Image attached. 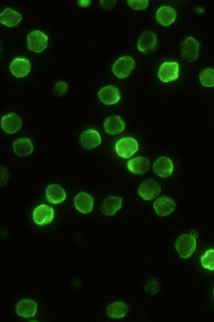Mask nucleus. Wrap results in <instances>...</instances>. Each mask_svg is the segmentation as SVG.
I'll return each instance as SVG.
<instances>
[{"label": "nucleus", "instance_id": "1", "mask_svg": "<svg viewBox=\"0 0 214 322\" xmlns=\"http://www.w3.org/2000/svg\"><path fill=\"white\" fill-rule=\"evenodd\" d=\"M175 248L180 257L182 258H190L197 248L196 237L191 234L181 235L175 242Z\"/></svg>", "mask_w": 214, "mask_h": 322}, {"label": "nucleus", "instance_id": "2", "mask_svg": "<svg viewBox=\"0 0 214 322\" xmlns=\"http://www.w3.org/2000/svg\"><path fill=\"white\" fill-rule=\"evenodd\" d=\"M135 63L133 59L130 56H124L118 59L113 65L112 70L113 74L120 79H125L129 76L133 70L135 69Z\"/></svg>", "mask_w": 214, "mask_h": 322}, {"label": "nucleus", "instance_id": "3", "mask_svg": "<svg viewBox=\"0 0 214 322\" xmlns=\"http://www.w3.org/2000/svg\"><path fill=\"white\" fill-rule=\"evenodd\" d=\"M138 149L137 142L132 137L122 138L115 144L116 153L124 158L131 157Z\"/></svg>", "mask_w": 214, "mask_h": 322}, {"label": "nucleus", "instance_id": "4", "mask_svg": "<svg viewBox=\"0 0 214 322\" xmlns=\"http://www.w3.org/2000/svg\"><path fill=\"white\" fill-rule=\"evenodd\" d=\"M49 37L40 31L31 32L27 36L28 49L31 51L40 53L46 49Z\"/></svg>", "mask_w": 214, "mask_h": 322}, {"label": "nucleus", "instance_id": "5", "mask_svg": "<svg viewBox=\"0 0 214 322\" xmlns=\"http://www.w3.org/2000/svg\"><path fill=\"white\" fill-rule=\"evenodd\" d=\"M158 47V40L156 34L152 30H147L140 35L138 42V51L143 54L153 53Z\"/></svg>", "mask_w": 214, "mask_h": 322}, {"label": "nucleus", "instance_id": "6", "mask_svg": "<svg viewBox=\"0 0 214 322\" xmlns=\"http://www.w3.org/2000/svg\"><path fill=\"white\" fill-rule=\"evenodd\" d=\"M179 76V65L174 62H166L159 67L158 77L163 83L177 80Z\"/></svg>", "mask_w": 214, "mask_h": 322}, {"label": "nucleus", "instance_id": "7", "mask_svg": "<svg viewBox=\"0 0 214 322\" xmlns=\"http://www.w3.org/2000/svg\"><path fill=\"white\" fill-rule=\"evenodd\" d=\"M199 43L194 38L188 37L184 40L181 46V54L186 60L195 62L199 56Z\"/></svg>", "mask_w": 214, "mask_h": 322}, {"label": "nucleus", "instance_id": "8", "mask_svg": "<svg viewBox=\"0 0 214 322\" xmlns=\"http://www.w3.org/2000/svg\"><path fill=\"white\" fill-rule=\"evenodd\" d=\"M54 217L53 208L46 205L38 206L34 211L33 219L35 223L39 226H44L51 223Z\"/></svg>", "mask_w": 214, "mask_h": 322}, {"label": "nucleus", "instance_id": "9", "mask_svg": "<svg viewBox=\"0 0 214 322\" xmlns=\"http://www.w3.org/2000/svg\"><path fill=\"white\" fill-rule=\"evenodd\" d=\"M161 191L160 185L154 180L145 181L140 186L138 194L145 200H152L156 198Z\"/></svg>", "mask_w": 214, "mask_h": 322}, {"label": "nucleus", "instance_id": "10", "mask_svg": "<svg viewBox=\"0 0 214 322\" xmlns=\"http://www.w3.org/2000/svg\"><path fill=\"white\" fill-rule=\"evenodd\" d=\"M31 70L30 61L25 58H15L10 65L11 73L17 78L27 77L30 73Z\"/></svg>", "mask_w": 214, "mask_h": 322}, {"label": "nucleus", "instance_id": "11", "mask_svg": "<svg viewBox=\"0 0 214 322\" xmlns=\"http://www.w3.org/2000/svg\"><path fill=\"white\" fill-rule=\"evenodd\" d=\"M176 207L175 201L167 196H162L156 199L154 204L155 212L159 217L167 216L174 212Z\"/></svg>", "mask_w": 214, "mask_h": 322}, {"label": "nucleus", "instance_id": "12", "mask_svg": "<svg viewBox=\"0 0 214 322\" xmlns=\"http://www.w3.org/2000/svg\"><path fill=\"white\" fill-rule=\"evenodd\" d=\"M2 128L8 134H13L19 131L22 126V120L19 116L11 113L2 118Z\"/></svg>", "mask_w": 214, "mask_h": 322}, {"label": "nucleus", "instance_id": "13", "mask_svg": "<svg viewBox=\"0 0 214 322\" xmlns=\"http://www.w3.org/2000/svg\"><path fill=\"white\" fill-rule=\"evenodd\" d=\"M99 97L102 103L108 105L117 103L122 98L120 90L113 85L107 86L100 89Z\"/></svg>", "mask_w": 214, "mask_h": 322}, {"label": "nucleus", "instance_id": "14", "mask_svg": "<svg viewBox=\"0 0 214 322\" xmlns=\"http://www.w3.org/2000/svg\"><path fill=\"white\" fill-rule=\"evenodd\" d=\"M82 146L86 149H93L101 144V137L99 131L89 129L83 131L80 137Z\"/></svg>", "mask_w": 214, "mask_h": 322}, {"label": "nucleus", "instance_id": "15", "mask_svg": "<svg viewBox=\"0 0 214 322\" xmlns=\"http://www.w3.org/2000/svg\"><path fill=\"white\" fill-rule=\"evenodd\" d=\"M174 164L170 158L166 156H161L155 162L153 166V170L155 174L157 175L167 178L172 175L174 172Z\"/></svg>", "mask_w": 214, "mask_h": 322}, {"label": "nucleus", "instance_id": "16", "mask_svg": "<svg viewBox=\"0 0 214 322\" xmlns=\"http://www.w3.org/2000/svg\"><path fill=\"white\" fill-rule=\"evenodd\" d=\"M75 208L83 214H88L94 207V198L86 193H79L75 199Z\"/></svg>", "mask_w": 214, "mask_h": 322}, {"label": "nucleus", "instance_id": "17", "mask_svg": "<svg viewBox=\"0 0 214 322\" xmlns=\"http://www.w3.org/2000/svg\"><path fill=\"white\" fill-rule=\"evenodd\" d=\"M16 312L19 316L25 318L34 317L37 312V304L31 299H23L17 304Z\"/></svg>", "mask_w": 214, "mask_h": 322}, {"label": "nucleus", "instance_id": "18", "mask_svg": "<svg viewBox=\"0 0 214 322\" xmlns=\"http://www.w3.org/2000/svg\"><path fill=\"white\" fill-rule=\"evenodd\" d=\"M176 11L170 6L161 7L156 13L157 21L165 27L172 25L176 19Z\"/></svg>", "mask_w": 214, "mask_h": 322}, {"label": "nucleus", "instance_id": "19", "mask_svg": "<svg viewBox=\"0 0 214 322\" xmlns=\"http://www.w3.org/2000/svg\"><path fill=\"white\" fill-rule=\"evenodd\" d=\"M104 126L108 134L117 135L124 131L125 124L120 117L111 116L106 120Z\"/></svg>", "mask_w": 214, "mask_h": 322}, {"label": "nucleus", "instance_id": "20", "mask_svg": "<svg viewBox=\"0 0 214 322\" xmlns=\"http://www.w3.org/2000/svg\"><path fill=\"white\" fill-rule=\"evenodd\" d=\"M127 167L130 172L135 174H143L149 171L150 160L144 156H138L130 160L127 163Z\"/></svg>", "mask_w": 214, "mask_h": 322}, {"label": "nucleus", "instance_id": "21", "mask_svg": "<svg viewBox=\"0 0 214 322\" xmlns=\"http://www.w3.org/2000/svg\"><path fill=\"white\" fill-rule=\"evenodd\" d=\"M122 198L117 196H110L104 201L101 211L104 215L113 216L118 210L122 208Z\"/></svg>", "mask_w": 214, "mask_h": 322}, {"label": "nucleus", "instance_id": "22", "mask_svg": "<svg viewBox=\"0 0 214 322\" xmlns=\"http://www.w3.org/2000/svg\"><path fill=\"white\" fill-rule=\"evenodd\" d=\"M22 20V15L11 8H7L0 14V21L8 27L17 26Z\"/></svg>", "mask_w": 214, "mask_h": 322}, {"label": "nucleus", "instance_id": "23", "mask_svg": "<svg viewBox=\"0 0 214 322\" xmlns=\"http://www.w3.org/2000/svg\"><path fill=\"white\" fill-rule=\"evenodd\" d=\"M45 194L49 202L53 204L61 203L66 198L64 190L58 185L49 186L47 188Z\"/></svg>", "mask_w": 214, "mask_h": 322}, {"label": "nucleus", "instance_id": "24", "mask_svg": "<svg viewBox=\"0 0 214 322\" xmlns=\"http://www.w3.org/2000/svg\"><path fill=\"white\" fill-rule=\"evenodd\" d=\"M13 147L15 154L20 156L30 155L34 150L33 143L29 138H20L16 140Z\"/></svg>", "mask_w": 214, "mask_h": 322}, {"label": "nucleus", "instance_id": "25", "mask_svg": "<svg viewBox=\"0 0 214 322\" xmlns=\"http://www.w3.org/2000/svg\"><path fill=\"white\" fill-rule=\"evenodd\" d=\"M129 311L128 306L124 302L116 301L107 308V314L111 318H122L126 316Z\"/></svg>", "mask_w": 214, "mask_h": 322}, {"label": "nucleus", "instance_id": "26", "mask_svg": "<svg viewBox=\"0 0 214 322\" xmlns=\"http://www.w3.org/2000/svg\"><path fill=\"white\" fill-rule=\"evenodd\" d=\"M200 81L202 85L206 87L214 86V70L211 68L205 69L200 74Z\"/></svg>", "mask_w": 214, "mask_h": 322}, {"label": "nucleus", "instance_id": "27", "mask_svg": "<svg viewBox=\"0 0 214 322\" xmlns=\"http://www.w3.org/2000/svg\"><path fill=\"white\" fill-rule=\"evenodd\" d=\"M202 267L210 271H214V249H209L201 258Z\"/></svg>", "mask_w": 214, "mask_h": 322}, {"label": "nucleus", "instance_id": "28", "mask_svg": "<svg viewBox=\"0 0 214 322\" xmlns=\"http://www.w3.org/2000/svg\"><path fill=\"white\" fill-rule=\"evenodd\" d=\"M146 292L150 295H155L159 291V283L154 278H150L145 285Z\"/></svg>", "mask_w": 214, "mask_h": 322}, {"label": "nucleus", "instance_id": "29", "mask_svg": "<svg viewBox=\"0 0 214 322\" xmlns=\"http://www.w3.org/2000/svg\"><path fill=\"white\" fill-rule=\"evenodd\" d=\"M127 2L130 7L135 10H145L149 5L148 0H128Z\"/></svg>", "mask_w": 214, "mask_h": 322}, {"label": "nucleus", "instance_id": "30", "mask_svg": "<svg viewBox=\"0 0 214 322\" xmlns=\"http://www.w3.org/2000/svg\"><path fill=\"white\" fill-rule=\"evenodd\" d=\"M54 90L57 96H64L68 90L67 83L65 81H58L54 85Z\"/></svg>", "mask_w": 214, "mask_h": 322}, {"label": "nucleus", "instance_id": "31", "mask_svg": "<svg viewBox=\"0 0 214 322\" xmlns=\"http://www.w3.org/2000/svg\"><path fill=\"white\" fill-rule=\"evenodd\" d=\"M9 178H10V174H9V172L8 170L6 169V168L2 167H1V185L4 186L6 185L7 182H8L9 180Z\"/></svg>", "mask_w": 214, "mask_h": 322}, {"label": "nucleus", "instance_id": "32", "mask_svg": "<svg viewBox=\"0 0 214 322\" xmlns=\"http://www.w3.org/2000/svg\"><path fill=\"white\" fill-rule=\"evenodd\" d=\"M100 2L105 10H110L115 4V1H100Z\"/></svg>", "mask_w": 214, "mask_h": 322}, {"label": "nucleus", "instance_id": "33", "mask_svg": "<svg viewBox=\"0 0 214 322\" xmlns=\"http://www.w3.org/2000/svg\"><path fill=\"white\" fill-rule=\"evenodd\" d=\"M79 5L82 8H87V7L89 6L91 4L90 0H81V1H79Z\"/></svg>", "mask_w": 214, "mask_h": 322}, {"label": "nucleus", "instance_id": "34", "mask_svg": "<svg viewBox=\"0 0 214 322\" xmlns=\"http://www.w3.org/2000/svg\"><path fill=\"white\" fill-rule=\"evenodd\" d=\"M213 298H214V289H213Z\"/></svg>", "mask_w": 214, "mask_h": 322}]
</instances>
